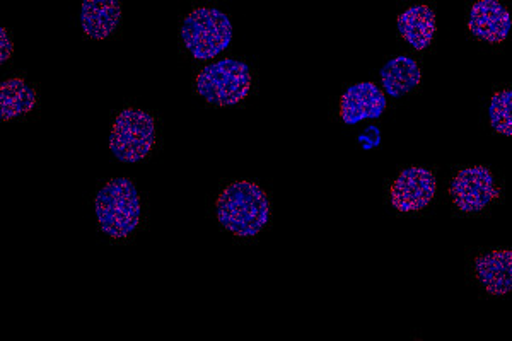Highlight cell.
I'll list each match as a JSON object with an SVG mask.
<instances>
[{
	"mask_svg": "<svg viewBox=\"0 0 512 341\" xmlns=\"http://www.w3.org/2000/svg\"><path fill=\"white\" fill-rule=\"evenodd\" d=\"M217 219L236 236H256L270 219V203L265 191L251 181L227 186L217 198Z\"/></svg>",
	"mask_w": 512,
	"mask_h": 341,
	"instance_id": "obj_1",
	"label": "cell"
},
{
	"mask_svg": "<svg viewBox=\"0 0 512 341\" xmlns=\"http://www.w3.org/2000/svg\"><path fill=\"white\" fill-rule=\"evenodd\" d=\"M99 229L113 239H123L137 229L140 222L139 191L127 178L106 183L96 195Z\"/></svg>",
	"mask_w": 512,
	"mask_h": 341,
	"instance_id": "obj_2",
	"label": "cell"
},
{
	"mask_svg": "<svg viewBox=\"0 0 512 341\" xmlns=\"http://www.w3.org/2000/svg\"><path fill=\"white\" fill-rule=\"evenodd\" d=\"M181 41L198 60H209L224 52L233 40V26L224 12L200 7L181 24Z\"/></svg>",
	"mask_w": 512,
	"mask_h": 341,
	"instance_id": "obj_3",
	"label": "cell"
},
{
	"mask_svg": "<svg viewBox=\"0 0 512 341\" xmlns=\"http://www.w3.org/2000/svg\"><path fill=\"white\" fill-rule=\"evenodd\" d=\"M198 96L216 106H233L250 94L251 74L248 65L238 60H221L205 67L195 81Z\"/></svg>",
	"mask_w": 512,
	"mask_h": 341,
	"instance_id": "obj_4",
	"label": "cell"
},
{
	"mask_svg": "<svg viewBox=\"0 0 512 341\" xmlns=\"http://www.w3.org/2000/svg\"><path fill=\"white\" fill-rule=\"evenodd\" d=\"M156 142L154 118L144 110L127 108L117 116L110 133V149L122 162L144 161Z\"/></svg>",
	"mask_w": 512,
	"mask_h": 341,
	"instance_id": "obj_5",
	"label": "cell"
},
{
	"mask_svg": "<svg viewBox=\"0 0 512 341\" xmlns=\"http://www.w3.org/2000/svg\"><path fill=\"white\" fill-rule=\"evenodd\" d=\"M499 195L494 176L483 166L461 169L451 183V197L461 212L473 214L485 209Z\"/></svg>",
	"mask_w": 512,
	"mask_h": 341,
	"instance_id": "obj_6",
	"label": "cell"
},
{
	"mask_svg": "<svg viewBox=\"0 0 512 341\" xmlns=\"http://www.w3.org/2000/svg\"><path fill=\"white\" fill-rule=\"evenodd\" d=\"M436 188V178L429 169H405L391 185V205L400 212L425 209L436 195Z\"/></svg>",
	"mask_w": 512,
	"mask_h": 341,
	"instance_id": "obj_7",
	"label": "cell"
},
{
	"mask_svg": "<svg viewBox=\"0 0 512 341\" xmlns=\"http://www.w3.org/2000/svg\"><path fill=\"white\" fill-rule=\"evenodd\" d=\"M386 110V96L373 82L350 86L340 99V118L347 125H357L367 118H379Z\"/></svg>",
	"mask_w": 512,
	"mask_h": 341,
	"instance_id": "obj_8",
	"label": "cell"
},
{
	"mask_svg": "<svg viewBox=\"0 0 512 341\" xmlns=\"http://www.w3.org/2000/svg\"><path fill=\"white\" fill-rule=\"evenodd\" d=\"M511 14L497 0H478L470 11L468 29L489 43H502L511 33Z\"/></svg>",
	"mask_w": 512,
	"mask_h": 341,
	"instance_id": "obj_9",
	"label": "cell"
},
{
	"mask_svg": "<svg viewBox=\"0 0 512 341\" xmlns=\"http://www.w3.org/2000/svg\"><path fill=\"white\" fill-rule=\"evenodd\" d=\"M478 282L490 295L512 292V249H494L475 263Z\"/></svg>",
	"mask_w": 512,
	"mask_h": 341,
	"instance_id": "obj_10",
	"label": "cell"
},
{
	"mask_svg": "<svg viewBox=\"0 0 512 341\" xmlns=\"http://www.w3.org/2000/svg\"><path fill=\"white\" fill-rule=\"evenodd\" d=\"M120 19V0H82V29L89 38L105 40L117 29Z\"/></svg>",
	"mask_w": 512,
	"mask_h": 341,
	"instance_id": "obj_11",
	"label": "cell"
},
{
	"mask_svg": "<svg viewBox=\"0 0 512 341\" xmlns=\"http://www.w3.org/2000/svg\"><path fill=\"white\" fill-rule=\"evenodd\" d=\"M398 31L410 47L425 50L436 35V14L431 7H408L398 16Z\"/></svg>",
	"mask_w": 512,
	"mask_h": 341,
	"instance_id": "obj_12",
	"label": "cell"
},
{
	"mask_svg": "<svg viewBox=\"0 0 512 341\" xmlns=\"http://www.w3.org/2000/svg\"><path fill=\"white\" fill-rule=\"evenodd\" d=\"M381 81L388 96L400 98L419 86L422 72L414 58L400 55L384 65L381 70Z\"/></svg>",
	"mask_w": 512,
	"mask_h": 341,
	"instance_id": "obj_13",
	"label": "cell"
},
{
	"mask_svg": "<svg viewBox=\"0 0 512 341\" xmlns=\"http://www.w3.org/2000/svg\"><path fill=\"white\" fill-rule=\"evenodd\" d=\"M38 96L23 79H7L0 86V115L4 122L35 110Z\"/></svg>",
	"mask_w": 512,
	"mask_h": 341,
	"instance_id": "obj_14",
	"label": "cell"
},
{
	"mask_svg": "<svg viewBox=\"0 0 512 341\" xmlns=\"http://www.w3.org/2000/svg\"><path fill=\"white\" fill-rule=\"evenodd\" d=\"M490 125L495 132L512 137V89L495 93L490 101Z\"/></svg>",
	"mask_w": 512,
	"mask_h": 341,
	"instance_id": "obj_15",
	"label": "cell"
},
{
	"mask_svg": "<svg viewBox=\"0 0 512 341\" xmlns=\"http://www.w3.org/2000/svg\"><path fill=\"white\" fill-rule=\"evenodd\" d=\"M14 47H12L11 36L7 33L6 28L0 29V62L6 64L7 60L12 57Z\"/></svg>",
	"mask_w": 512,
	"mask_h": 341,
	"instance_id": "obj_16",
	"label": "cell"
}]
</instances>
